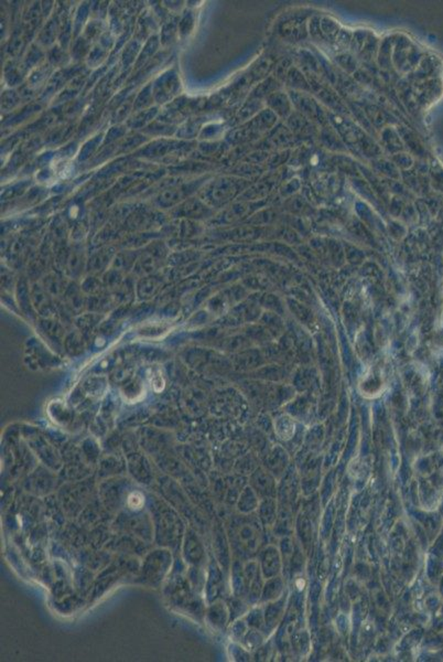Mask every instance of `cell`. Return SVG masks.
<instances>
[{
	"label": "cell",
	"mask_w": 443,
	"mask_h": 662,
	"mask_svg": "<svg viewBox=\"0 0 443 662\" xmlns=\"http://www.w3.org/2000/svg\"><path fill=\"white\" fill-rule=\"evenodd\" d=\"M128 502L132 509H139L144 504V498L139 494H133L129 496Z\"/></svg>",
	"instance_id": "1"
}]
</instances>
